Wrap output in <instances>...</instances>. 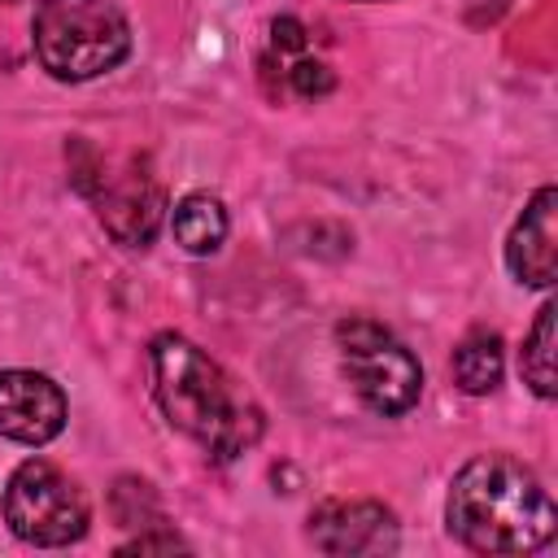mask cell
I'll return each instance as SVG.
<instances>
[{
	"label": "cell",
	"mask_w": 558,
	"mask_h": 558,
	"mask_svg": "<svg viewBox=\"0 0 558 558\" xmlns=\"http://www.w3.org/2000/svg\"><path fill=\"white\" fill-rule=\"evenodd\" d=\"M148 371L166 423L196 440L214 462H231L262 440L266 414L257 397L187 336L157 331L148 344Z\"/></svg>",
	"instance_id": "6da1fadb"
},
{
	"label": "cell",
	"mask_w": 558,
	"mask_h": 558,
	"mask_svg": "<svg viewBox=\"0 0 558 558\" xmlns=\"http://www.w3.org/2000/svg\"><path fill=\"white\" fill-rule=\"evenodd\" d=\"M445 527L475 554H532L554 541L558 510L532 466L510 453H480L449 480Z\"/></svg>",
	"instance_id": "7a4b0ae2"
},
{
	"label": "cell",
	"mask_w": 558,
	"mask_h": 558,
	"mask_svg": "<svg viewBox=\"0 0 558 558\" xmlns=\"http://www.w3.org/2000/svg\"><path fill=\"white\" fill-rule=\"evenodd\" d=\"M31 44L57 83H87L126 61L131 22L113 0H39Z\"/></svg>",
	"instance_id": "3957f363"
},
{
	"label": "cell",
	"mask_w": 558,
	"mask_h": 558,
	"mask_svg": "<svg viewBox=\"0 0 558 558\" xmlns=\"http://www.w3.org/2000/svg\"><path fill=\"white\" fill-rule=\"evenodd\" d=\"M336 349H340V371L357 401L379 414L397 418L410 414L423 397V366L410 353L405 340H397L384 323L375 318H340L336 323Z\"/></svg>",
	"instance_id": "277c9868"
},
{
	"label": "cell",
	"mask_w": 558,
	"mask_h": 558,
	"mask_svg": "<svg viewBox=\"0 0 558 558\" xmlns=\"http://www.w3.org/2000/svg\"><path fill=\"white\" fill-rule=\"evenodd\" d=\"M4 523L17 541L39 545V549H57L70 545L87 532V497L83 488L52 466L48 458H26L13 466L9 484H4Z\"/></svg>",
	"instance_id": "5b68a950"
},
{
	"label": "cell",
	"mask_w": 558,
	"mask_h": 558,
	"mask_svg": "<svg viewBox=\"0 0 558 558\" xmlns=\"http://www.w3.org/2000/svg\"><path fill=\"white\" fill-rule=\"evenodd\" d=\"M83 196L96 205L100 227L122 248H148L153 235L161 231L166 192H161V183H157V174L148 170L144 157H126L122 166H109L100 157V166H96V174H92Z\"/></svg>",
	"instance_id": "8992f818"
},
{
	"label": "cell",
	"mask_w": 558,
	"mask_h": 558,
	"mask_svg": "<svg viewBox=\"0 0 558 558\" xmlns=\"http://www.w3.org/2000/svg\"><path fill=\"white\" fill-rule=\"evenodd\" d=\"M305 536L314 549L336 558H375L401 545L397 514L384 501H318L305 519Z\"/></svg>",
	"instance_id": "52a82bcc"
},
{
	"label": "cell",
	"mask_w": 558,
	"mask_h": 558,
	"mask_svg": "<svg viewBox=\"0 0 558 558\" xmlns=\"http://www.w3.org/2000/svg\"><path fill=\"white\" fill-rule=\"evenodd\" d=\"M65 427V392L39 371H0V440L48 445Z\"/></svg>",
	"instance_id": "ba28073f"
},
{
	"label": "cell",
	"mask_w": 558,
	"mask_h": 558,
	"mask_svg": "<svg viewBox=\"0 0 558 558\" xmlns=\"http://www.w3.org/2000/svg\"><path fill=\"white\" fill-rule=\"evenodd\" d=\"M558 187L545 183L532 192L523 214L506 235V266L523 288H554L558 279Z\"/></svg>",
	"instance_id": "9c48e42d"
},
{
	"label": "cell",
	"mask_w": 558,
	"mask_h": 558,
	"mask_svg": "<svg viewBox=\"0 0 558 558\" xmlns=\"http://www.w3.org/2000/svg\"><path fill=\"white\" fill-rule=\"evenodd\" d=\"M227 205L214 196V192H187V196H179L174 201V209H170V235H174V244L183 248V253H192V257H209V253H218L222 248V240H227Z\"/></svg>",
	"instance_id": "30bf717a"
},
{
	"label": "cell",
	"mask_w": 558,
	"mask_h": 558,
	"mask_svg": "<svg viewBox=\"0 0 558 558\" xmlns=\"http://www.w3.org/2000/svg\"><path fill=\"white\" fill-rule=\"evenodd\" d=\"M453 384L466 397H488L501 384L506 371V353H501V336L497 331H471L462 336V344L453 349Z\"/></svg>",
	"instance_id": "8fae6325"
},
{
	"label": "cell",
	"mask_w": 558,
	"mask_h": 558,
	"mask_svg": "<svg viewBox=\"0 0 558 558\" xmlns=\"http://www.w3.org/2000/svg\"><path fill=\"white\" fill-rule=\"evenodd\" d=\"M554 301H545L536 310V323L532 331L523 336V349H519V371H523V384L541 397V401H554L558 384H554Z\"/></svg>",
	"instance_id": "7c38bea8"
},
{
	"label": "cell",
	"mask_w": 558,
	"mask_h": 558,
	"mask_svg": "<svg viewBox=\"0 0 558 558\" xmlns=\"http://www.w3.org/2000/svg\"><path fill=\"white\" fill-rule=\"evenodd\" d=\"M109 506H113V519L122 527H140V532L161 527V501H157L153 484H144V480H118Z\"/></svg>",
	"instance_id": "4fadbf2b"
},
{
	"label": "cell",
	"mask_w": 558,
	"mask_h": 558,
	"mask_svg": "<svg viewBox=\"0 0 558 558\" xmlns=\"http://www.w3.org/2000/svg\"><path fill=\"white\" fill-rule=\"evenodd\" d=\"M279 70H283V83H288V92H296V96H305V100H318V96H327V92L336 87L331 70H327L318 57H310V52H301V57L283 61Z\"/></svg>",
	"instance_id": "5bb4252c"
},
{
	"label": "cell",
	"mask_w": 558,
	"mask_h": 558,
	"mask_svg": "<svg viewBox=\"0 0 558 558\" xmlns=\"http://www.w3.org/2000/svg\"><path fill=\"white\" fill-rule=\"evenodd\" d=\"M148 549H187V541H179L174 532H153V527H144L135 541L122 545V554H148Z\"/></svg>",
	"instance_id": "9a60e30c"
},
{
	"label": "cell",
	"mask_w": 558,
	"mask_h": 558,
	"mask_svg": "<svg viewBox=\"0 0 558 558\" xmlns=\"http://www.w3.org/2000/svg\"><path fill=\"white\" fill-rule=\"evenodd\" d=\"M357 4H379V0H357Z\"/></svg>",
	"instance_id": "2e32d148"
}]
</instances>
